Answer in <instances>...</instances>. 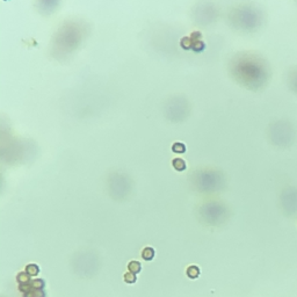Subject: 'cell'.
I'll return each instance as SVG.
<instances>
[{"mask_svg": "<svg viewBox=\"0 0 297 297\" xmlns=\"http://www.w3.org/2000/svg\"><path fill=\"white\" fill-rule=\"evenodd\" d=\"M142 257H143L144 260H147V261L152 260L153 257H155V250L152 247H146V248H144L143 253H142Z\"/></svg>", "mask_w": 297, "mask_h": 297, "instance_id": "cell-1", "label": "cell"}, {"mask_svg": "<svg viewBox=\"0 0 297 297\" xmlns=\"http://www.w3.org/2000/svg\"><path fill=\"white\" fill-rule=\"evenodd\" d=\"M128 268H129V272L134 273V274H137V273L141 272V263L138 261H131L129 265H128Z\"/></svg>", "mask_w": 297, "mask_h": 297, "instance_id": "cell-2", "label": "cell"}, {"mask_svg": "<svg viewBox=\"0 0 297 297\" xmlns=\"http://www.w3.org/2000/svg\"><path fill=\"white\" fill-rule=\"evenodd\" d=\"M187 275L191 277V279H196L200 275V269L196 266H191L187 269Z\"/></svg>", "mask_w": 297, "mask_h": 297, "instance_id": "cell-3", "label": "cell"}, {"mask_svg": "<svg viewBox=\"0 0 297 297\" xmlns=\"http://www.w3.org/2000/svg\"><path fill=\"white\" fill-rule=\"evenodd\" d=\"M38 272H40V269H38V267L36 266V265H28V266L26 267V273H28L31 276L37 275Z\"/></svg>", "mask_w": 297, "mask_h": 297, "instance_id": "cell-4", "label": "cell"}, {"mask_svg": "<svg viewBox=\"0 0 297 297\" xmlns=\"http://www.w3.org/2000/svg\"><path fill=\"white\" fill-rule=\"evenodd\" d=\"M30 288H34V289H43L44 288V281L43 280H34V281L30 282Z\"/></svg>", "mask_w": 297, "mask_h": 297, "instance_id": "cell-5", "label": "cell"}, {"mask_svg": "<svg viewBox=\"0 0 297 297\" xmlns=\"http://www.w3.org/2000/svg\"><path fill=\"white\" fill-rule=\"evenodd\" d=\"M124 281L126 283H135L136 282V275L130 272L126 273V274H124Z\"/></svg>", "mask_w": 297, "mask_h": 297, "instance_id": "cell-6", "label": "cell"}, {"mask_svg": "<svg viewBox=\"0 0 297 297\" xmlns=\"http://www.w3.org/2000/svg\"><path fill=\"white\" fill-rule=\"evenodd\" d=\"M29 274L28 273H20L19 275H18V281L20 282L21 284L22 283H28L29 282V276H28Z\"/></svg>", "mask_w": 297, "mask_h": 297, "instance_id": "cell-7", "label": "cell"}, {"mask_svg": "<svg viewBox=\"0 0 297 297\" xmlns=\"http://www.w3.org/2000/svg\"><path fill=\"white\" fill-rule=\"evenodd\" d=\"M174 166H175V168L176 170H179V171H182V170L186 168V165H185V163H183L181 159L174 160Z\"/></svg>", "mask_w": 297, "mask_h": 297, "instance_id": "cell-8", "label": "cell"}]
</instances>
